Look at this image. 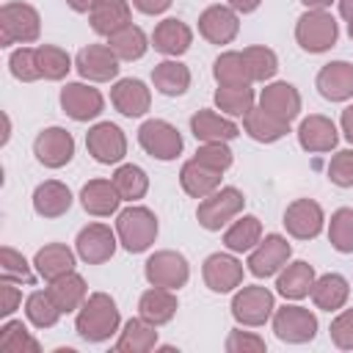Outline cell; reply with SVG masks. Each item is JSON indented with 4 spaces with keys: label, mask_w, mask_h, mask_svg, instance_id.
<instances>
[{
    "label": "cell",
    "mask_w": 353,
    "mask_h": 353,
    "mask_svg": "<svg viewBox=\"0 0 353 353\" xmlns=\"http://www.w3.org/2000/svg\"><path fill=\"white\" fill-rule=\"evenodd\" d=\"M36 66H39V74L44 80H61L69 74L72 58L66 55V50H61L55 44H39L36 47Z\"/></svg>",
    "instance_id": "60d3db41"
},
{
    "label": "cell",
    "mask_w": 353,
    "mask_h": 353,
    "mask_svg": "<svg viewBox=\"0 0 353 353\" xmlns=\"http://www.w3.org/2000/svg\"><path fill=\"white\" fill-rule=\"evenodd\" d=\"M74 66L85 80L105 83V80H113L119 74V55L108 44H88L77 52Z\"/></svg>",
    "instance_id": "5bb4252c"
},
{
    "label": "cell",
    "mask_w": 353,
    "mask_h": 353,
    "mask_svg": "<svg viewBox=\"0 0 353 353\" xmlns=\"http://www.w3.org/2000/svg\"><path fill=\"white\" fill-rule=\"evenodd\" d=\"M226 350L229 353H262L265 350V339L256 336V334H251V331L234 328L226 336Z\"/></svg>",
    "instance_id": "816d5d0a"
},
{
    "label": "cell",
    "mask_w": 353,
    "mask_h": 353,
    "mask_svg": "<svg viewBox=\"0 0 353 353\" xmlns=\"http://www.w3.org/2000/svg\"><path fill=\"white\" fill-rule=\"evenodd\" d=\"M176 309H179L176 295H174L171 290H165V287H152V290H146V292L141 295V301H138L141 317L149 320L152 325L168 323V320L176 314Z\"/></svg>",
    "instance_id": "f546056e"
},
{
    "label": "cell",
    "mask_w": 353,
    "mask_h": 353,
    "mask_svg": "<svg viewBox=\"0 0 353 353\" xmlns=\"http://www.w3.org/2000/svg\"><path fill=\"white\" fill-rule=\"evenodd\" d=\"M0 350L3 353H39V342L22 325V320H8L0 328Z\"/></svg>",
    "instance_id": "b9f144b4"
},
{
    "label": "cell",
    "mask_w": 353,
    "mask_h": 353,
    "mask_svg": "<svg viewBox=\"0 0 353 353\" xmlns=\"http://www.w3.org/2000/svg\"><path fill=\"white\" fill-rule=\"evenodd\" d=\"M110 102L116 105V110H119L121 116L135 119V116H143V113L149 110L152 94H149V88H146L141 80L124 77V80H119V83L110 88Z\"/></svg>",
    "instance_id": "44dd1931"
},
{
    "label": "cell",
    "mask_w": 353,
    "mask_h": 353,
    "mask_svg": "<svg viewBox=\"0 0 353 353\" xmlns=\"http://www.w3.org/2000/svg\"><path fill=\"white\" fill-rule=\"evenodd\" d=\"M69 207H72V190L58 179H47L33 190V210L41 218H61L63 212H69Z\"/></svg>",
    "instance_id": "cb8c5ba5"
},
{
    "label": "cell",
    "mask_w": 353,
    "mask_h": 353,
    "mask_svg": "<svg viewBox=\"0 0 353 353\" xmlns=\"http://www.w3.org/2000/svg\"><path fill=\"white\" fill-rule=\"evenodd\" d=\"M342 132H345V138L353 143V105L342 110Z\"/></svg>",
    "instance_id": "9f6ffc18"
},
{
    "label": "cell",
    "mask_w": 353,
    "mask_h": 353,
    "mask_svg": "<svg viewBox=\"0 0 353 353\" xmlns=\"http://www.w3.org/2000/svg\"><path fill=\"white\" fill-rule=\"evenodd\" d=\"M8 66H11V74L22 83H33L39 80V66H36V47H19L11 52L8 58Z\"/></svg>",
    "instance_id": "681fc988"
},
{
    "label": "cell",
    "mask_w": 353,
    "mask_h": 353,
    "mask_svg": "<svg viewBox=\"0 0 353 353\" xmlns=\"http://www.w3.org/2000/svg\"><path fill=\"white\" fill-rule=\"evenodd\" d=\"M215 105L229 116H245L254 108V91L251 85H234V88L221 85L215 91Z\"/></svg>",
    "instance_id": "ee69618b"
},
{
    "label": "cell",
    "mask_w": 353,
    "mask_h": 353,
    "mask_svg": "<svg viewBox=\"0 0 353 353\" xmlns=\"http://www.w3.org/2000/svg\"><path fill=\"white\" fill-rule=\"evenodd\" d=\"M323 207L312 199H295L284 210V226L298 240H312L323 232Z\"/></svg>",
    "instance_id": "2e32d148"
},
{
    "label": "cell",
    "mask_w": 353,
    "mask_h": 353,
    "mask_svg": "<svg viewBox=\"0 0 353 353\" xmlns=\"http://www.w3.org/2000/svg\"><path fill=\"white\" fill-rule=\"evenodd\" d=\"M312 284H314V268H312L309 262H303V259L287 265V268L279 273V279H276V290H279L284 298H290V301L306 298V295L312 292Z\"/></svg>",
    "instance_id": "4dcf8cb0"
},
{
    "label": "cell",
    "mask_w": 353,
    "mask_h": 353,
    "mask_svg": "<svg viewBox=\"0 0 353 353\" xmlns=\"http://www.w3.org/2000/svg\"><path fill=\"white\" fill-rule=\"evenodd\" d=\"M328 179L339 188H353V149H342L328 163Z\"/></svg>",
    "instance_id": "f907efd6"
},
{
    "label": "cell",
    "mask_w": 353,
    "mask_h": 353,
    "mask_svg": "<svg viewBox=\"0 0 353 353\" xmlns=\"http://www.w3.org/2000/svg\"><path fill=\"white\" fill-rule=\"evenodd\" d=\"M240 30V19L229 6H210L199 17V33L210 44H229Z\"/></svg>",
    "instance_id": "e0dca14e"
},
{
    "label": "cell",
    "mask_w": 353,
    "mask_h": 353,
    "mask_svg": "<svg viewBox=\"0 0 353 353\" xmlns=\"http://www.w3.org/2000/svg\"><path fill=\"white\" fill-rule=\"evenodd\" d=\"M309 295H312V301H314L317 309H323V312H336V309L345 306V301H347V295H350V287H347V279H345V276H339V273H325V276L314 279Z\"/></svg>",
    "instance_id": "83f0119b"
},
{
    "label": "cell",
    "mask_w": 353,
    "mask_h": 353,
    "mask_svg": "<svg viewBox=\"0 0 353 353\" xmlns=\"http://www.w3.org/2000/svg\"><path fill=\"white\" fill-rule=\"evenodd\" d=\"M174 0H132V6L141 11V14H163Z\"/></svg>",
    "instance_id": "11a10c76"
},
{
    "label": "cell",
    "mask_w": 353,
    "mask_h": 353,
    "mask_svg": "<svg viewBox=\"0 0 353 353\" xmlns=\"http://www.w3.org/2000/svg\"><path fill=\"white\" fill-rule=\"evenodd\" d=\"M130 25V6L127 0H97V6L91 8V28L99 36H113L121 28Z\"/></svg>",
    "instance_id": "484cf974"
},
{
    "label": "cell",
    "mask_w": 353,
    "mask_h": 353,
    "mask_svg": "<svg viewBox=\"0 0 353 353\" xmlns=\"http://www.w3.org/2000/svg\"><path fill=\"white\" fill-rule=\"evenodd\" d=\"M259 240H262V223H259L256 215H243V218L234 221V223L226 229V234H223V245H226L229 251H237V254L256 248Z\"/></svg>",
    "instance_id": "74e56055"
},
{
    "label": "cell",
    "mask_w": 353,
    "mask_h": 353,
    "mask_svg": "<svg viewBox=\"0 0 353 353\" xmlns=\"http://www.w3.org/2000/svg\"><path fill=\"white\" fill-rule=\"evenodd\" d=\"M273 331L281 342L303 345L312 342L317 334V317L303 306H281L273 314Z\"/></svg>",
    "instance_id": "9c48e42d"
},
{
    "label": "cell",
    "mask_w": 353,
    "mask_h": 353,
    "mask_svg": "<svg viewBox=\"0 0 353 353\" xmlns=\"http://www.w3.org/2000/svg\"><path fill=\"white\" fill-rule=\"evenodd\" d=\"M234 11H243V14H248V11H256V6L262 3V0H226Z\"/></svg>",
    "instance_id": "6f0895ef"
},
{
    "label": "cell",
    "mask_w": 353,
    "mask_h": 353,
    "mask_svg": "<svg viewBox=\"0 0 353 353\" xmlns=\"http://www.w3.org/2000/svg\"><path fill=\"white\" fill-rule=\"evenodd\" d=\"M108 47L119 55V61H138L143 58L149 44H146V33L138 25H127L108 39Z\"/></svg>",
    "instance_id": "ab89813d"
},
{
    "label": "cell",
    "mask_w": 353,
    "mask_h": 353,
    "mask_svg": "<svg viewBox=\"0 0 353 353\" xmlns=\"http://www.w3.org/2000/svg\"><path fill=\"white\" fill-rule=\"evenodd\" d=\"M193 160H199L201 165L223 174L232 165V149L226 146V141H210V143H201L199 146V152H196Z\"/></svg>",
    "instance_id": "c3c4849f"
},
{
    "label": "cell",
    "mask_w": 353,
    "mask_h": 353,
    "mask_svg": "<svg viewBox=\"0 0 353 353\" xmlns=\"http://www.w3.org/2000/svg\"><path fill=\"white\" fill-rule=\"evenodd\" d=\"M317 91L328 102H345L353 97V63L331 61L317 72Z\"/></svg>",
    "instance_id": "d6986e66"
},
{
    "label": "cell",
    "mask_w": 353,
    "mask_h": 353,
    "mask_svg": "<svg viewBox=\"0 0 353 353\" xmlns=\"http://www.w3.org/2000/svg\"><path fill=\"white\" fill-rule=\"evenodd\" d=\"M331 339L339 350H353V309H345L331 323Z\"/></svg>",
    "instance_id": "f5cc1de1"
},
{
    "label": "cell",
    "mask_w": 353,
    "mask_h": 353,
    "mask_svg": "<svg viewBox=\"0 0 353 353\" xmlns=\"http://www.w3.org/2000/svg\"><path fill=\"white\" fill-rule=\"evenodd\" d=\"M80 201H83V210H85L88 215H99V218H102V215H110V212L119 210L121 196H119L113 179H110V182H108V179H91V182L83 185Z\"/></svg>",
    "instance_id": "d4e9b609"
},
{
    "label": "cell",
    "mask_w": 353,
    "mask_h": 353,
    "mask_svg": "<svg viewBox=\"0 0 353 353\" xmlns=\"http://www.w3.org/2000/svg\"><path fill=\"white\" fill-rule=\"evenodd\" d=\"M243 193L237 188H221L215 193H210L207 199H201L196 218L207 232H218L221 226H226L232 218H237L243 212Z\"/></svg>",
    "instance_id": "5b68a950"
},
{
    "label": "cell",
    "mask_w": 353,
    "mask_h": 353,
    "mask_svg": "<svg viewBox=\"0 0 353 353\" xmlns=\"http://www.w3.org/2000/svg\"><path fill=\"white\" fill-rule=\"evenodd\" d=\"M85 146H88V154L102 163V165H110V163H119L124 160L127 154V138L124 132L110 124V121H99L94 124L88 132H85Z\"/></svg>",
    "instance_id": "30bf717a"
},
{
    "label": "cell",
    "mask_w": 353,
    "mask_h": 353,
    "mask_svg": "<svg viewBox=\"0 0 353 353\" xmlns=\"http://www.w3.org/2000/svg\"><path fill=\"white\" fill-rule=\"evenodd\" d=\"M190 41H193V30L182 19H176V17H168V19L157 22V28L152 33L154 50L163 52V55H168V58H176V55L188 52Z\"/></svg>",
    "instance_id": "7402d4cb"
},
{
    "label": "cell",
    "mask_w": 353,
    "mask_h": 353,
    "mask_svg": "<svg viewBox=\"0 0 353 353\" xmlns=\"http://www.w3.org/2000/svg\"><path fill=\"white\" fill-rule=\"evenodd\" d=\"M204 284L212 292H232L243 281V265L232 254H210L204 259Z\"/></svg>",
    "instance_id": "ac0fdd59"
},
{
    "label": "cell",
    "mask_w": 353,
    "mask_h": 353,
    "mask_svg": "<svg viewBox=\"0 0 353 353\" xmlns=\"http://www.w3.org/2000/svg\"><path fill=\"white\" fill-rule=\"evenodd\" d=\"M113 185H116L121 201H138V199H143L146 190H149V176H146V171H143L141 165L127 163V165H119V168H116Z\"/></svg>",
    "instance_id": "f35d334b"
},
{
    "label": "cell",
    "mask_w": 353,
    "mask_h": 353,
    "mask_svg": "<svg viewBox=\"0 0 353 353\" xmlns=\"http://www.w3.org/2000/svg\"><path fill=\"white\" fill-rule=\"evenodd\" d=\"M190 132L196 135V141L210 143V141H232L237 138V124L212 113V110H196L190 116Z\"/></svg>",
    "instance_id": "4316f807"
},
{
    "label": "cell",
    "mask_w": 353,
    "mask_h": 353,
    "mask_svg": "<svg viewBox=\"0 0 353 353\" xmlns=\"http://www.w3.org/2000/svg\"><path fill=\"white\" fill-rule=\"evenodd\" d=\"M74 248H77V256L88 265H102L113 256L116 251V234L110 232V226L105 223H88L77 232V240H74Z\"/></svg>",
    "instance_id": "4fadbf2b"
},
{
    "label": "cell",
    "mask_w": 353,
    "mask_h": 353,
    "mask_svg": "<svg viewBox=\"0 0 353 353\" xmlns=\"http://www.w3.org/2000/svg\"><path fill=\"white\" fill-rule=\"evenodd\" d=\"M152 83L165 97H179L190 85V69L179 61H163L152 69Z\"/></svg>",
    "instance_id": "d590c367"
},
{
    "label": "cell",
    "mask_w": 353,
    "mask_h": 353,
    "mask_svg": "<svg viewBox=\"0 0 353 353\" xmlns=\"http://www.w3.org/2000/svg\"><path fill=\"white\" fill-rule=\"evenodd\" d=\"M25 314L36 328H52L63 312L55 306L50 292H30L25 301Z\"/></svg>",
    "instance_id": "7bdbcfd3"
},
{
    "label": "cell",
    "mask_w": 353,
    "mask_h": 353,
    "mask_svg": "<svg viewBox=\"0 0 353 353\" xmlns=\"http://www.w3.org/2000/svg\"><path fill=\"white\" fill-rule=\"evenodd\" d=\"M33 265H36L41 279L52 281V279H58V276H63V273H69L74 268V254L63 243H47L44 248L36 251Z\"/></svg>",
    "instance_id": "836d02e7"
},
{
    "label": "cell",
    "mask_w": 353,
    "mask_h": 353,
    "mask_svg": "<svg viewBox=\"0 0 353 353\" xmlns=\"http://www.w3.org/2000/svg\"><path fill=\"white\" fill-rule=\"evenodd\" d=\"M243 58L248 63L251 77L254 80H262V83L270 80L276 74V69H279V58H276V52L270 47H245L243 50Z\"/></svg>",
    "instance_id": "bcb514c9"
},
{
    "label": "cell",
    "mask_w": 353,
    "mask_h": 353,
    "mask_svg": "<svg viewBox=\"0 0 353 353\" xmlns=\"http://www.w3.org/2000/svg\"><path fill=\"white\" fill-rule=\"evenodd\" d=\"M292 254V245L281 237V234H268L265 240L256 243V248H251V256H248V270L256 276V279H268L273 273H279L287 259Z\"/></svg>",
    "instance_id": "7c38bea8"
},
{
    "label": "cell",
    "mask_w": 353,
    "mask_h": 353,
    "mask_svg": "<svg viewBox=\"0 0 353 353\" xmlns=\"http://www.w3.org/2000/svg\"><path fill=\"white\" fill-rule=\"evenodd\" d=\"M243 127L259 143H273V141H279V138H284L290 132V124L276 119V116H270L265 108H251L243 116Z\"/></svg>",
    "instance_id": "d6a6232c"
},
{
    "label": "cell",
    "mask_w": 353,
    "mask_h": 353,
    "mask_svg": "<svg viewBox=\"0 0 353 353\" xmlns=\"http://www.w3.org/2000/svg\"><path fill=\"white\" fill-rule=\"evenodd\" d=\"M19 303H22V292L14 287V281L3 279V281H0V317L14 314Z\"/></svg>",
    "instance_id": "db71d44e"
},
{
    "label": "cell",
    "mask_w": 353,
    "mask_h": 353,
    "mask_svg": "<svg viewBox=\"0 0 353 353\" xmlns=\"http://www.w3.org/2000/svg\"><path fill=\"white\" fill-rule=\"evenodd\" d=\"M276 303H273V292L268 287H259V284H251V287H243L234 298H232V314L237 323L243 325H265L273 314Z\"/></svg>",
    "instance_id": "ba28073f"
},
{
    "label": "cell",
    "mask_w": 353,
    "mask_h": 353,
    "mask_svg": "<svg viewBox=\"0 0 353 353\" xmlns=\"http://www.w3.org/2000/svg\"><path fill=\"white\" fill-rule=\"evenodd\" d=\"M306 8H325V6H331L334 0H301Z\"/></svg>",
    "instance_id": "94428289"
},
{
    "label": "cell",
    "mask_w": 353,
    "mask_h": 353,
    "mask_svg": "<svg viewBox=\"0 0 353 353\" xmlns=\"http://www.w3.org/2000/svg\"><path fill=\"white\" fill-rule=\"evenodd\" d=\"M74 328L80 334V339L85 342H105L119 331V309L116 301L105 292H94L83 301Z\"/></svg>",
    "instance_id": "6da1fadb"
},
{
    "label": "cell",
    "mask_w": 353,
    "mask_h": 353,
    "mask_svg": "<svg viewBox=\"0 0 353 353\" xmlns=\"http://www.w3.org/2000/svg\"><path fill=\"white\" fill-rule=\"evenodd\" d=\"M328 240L339 254H353V210L350 207H342L331 215Z\"/></svg>",
    "instance_id": "f6af8a7d"
},
{
    "label": "cell",
    "mask_w": 353,
    "mask_h": 353,
    "mask_svg": "<svg viewBox=\"0 0 353 353\" xmlns=\"http://www.w3.org/2000/svg\"><path fill=\"white\" fill-rule=\"evenodd\" d=\"M212 74H215L218 85H229V88H234V85H251L254 83L243 52H221L215 58Z\"/></svg>",
    "instance_id": "8d00e7d4"
},
{
    "label": "cell",
    "mask_w": 353,
    "mask_h": 353,
    "mask_svg": "<svg viewBox=\"0 0 353 353\" xmlns=\"http://www.w3.org/2000/svg\"><path fill=\"white\" fill-rule=\"evenodd\" d=\"M336 141H339V135H336L334 121L320 113L306 116L298 127V143L306 152H331L336 146Z\"/></svg>",
    "instance_id": "603a6c76"
},
{
    "label": "cell",
    "mask_w": 353,
    "mask_h": 353,
    "mask_svg": "<svg viewBox=\"0 0 353 353\" xmlns=\"http://www.w3.org/2000/svg\"><path fill=\"white\" fill-rule=\"evenodd\" d=\"M138 143L154 160H174L182 152V135H179V130L174 124L163 121V119L143 121L138 127Z\"/></svg>",
    "instance_id": "8992f818"
},
{
    "label": "cell",
    "mask_w": 353,
    "mask_h": 353,
    "mask_svg": "<svg viewBox=\"0 0 353 353\" xmlns=\"http://www.w3.org/2000/svg\"><path fill=\"white\" fill-rule=\"evenodd\" d=\"M143 273H146V281L152 287L179 290V287H185V281L190 276V268H188V259L179 251H154L146 259Z\"/></svg>",
    "instance_id": "52a82bcc"
},
{
    "label": "cell",
    "mask_w": 353,
    "mask_h": 353,
    "mask_svg": "<svg viewBox=\"0 0 353 353\" xmlns=\"http://www.w3.org/2000/svg\"><path fill=\"white\" fill-rule=\"evenodd\" d=\"M179 182H182V190L193 199H207L210 193L218 190L221 185V171H212L207 165H201L199 160H188L182 168H179Z\"/></svg>",
    "instance_id": "f1b7e54d"
},
{
    "label": "cell",
    "mask_w": 353,
    "mask_h": 353,
    "mask_svg": "<svg viewBox=\"0 0 353 353\" xmlns=\"http://www.w3.org/2000/svg\"><path fill=\"white\" fill-rule=\"evenodd\" d=\"M66 3H69V8L77 11V14H91V8L97 6V0H66Z\"/></svg>",
    "instance_id": "680465c9"
},
{
    "label": "cell",
    "mask_w": 353,
    "mask_h": 353,
    "mask_svg": "<svg viewBox=\"0 0 353 353\" xmlns=\"http://www.w3.org/2000/svg\"><path fill=\"white\" fill-rule=\"evenodd\" d=\"M85 290H88V287H85L83 276H77L74 270H69V273L52 279L50 287H47L50 298L55 301V306H58L61 312H74V309H80L83 301H85Z\"/></svg>",
    "instance_id": "1f68e13d"
},
{
    "label": "cell",
    "mask_w": 353,
    "mask_h": 353,
    "mask_svg": "<svg viewBox=\"0 0 353 353\" xmlns=\"http://www.w3.org/2000/svg\"><path fill=\"white\" fill-rule=\"evenodd\" d=\"M33 154L47 168H61L74 154V138L63 127H47L33 141Z\"/></svg>",
    "instance_id": "8fae6325"
},
{
    "label": "cell",
    "mask_w": 353,
    "mask_h": 353,
    "mask_svg": "<svg viewBox=\"0 0 353 353\" xmlns=\"http://www.w3.org/2000/svg\"><path fill=\"white\" fill-rule=\"evenodd\" d=\"M259 108H265L270 116L290 124L301 113V94L290 83H270L259 94Z\"/></svg>",
    "instance_id": "ffe728a7"
},
{
    "label": "cell",
    "mask_w": 353,
    "mask_h": 353,
    "mask_svg": "<svg viewBox=\"0 0 353 353\" xmlns=\"http://www.w3.org/2000/svg\"><path fill=\"white\" fill-rule=\"evenodd\" d=\"M102 94L85 83H66L61 88V108L69 119L74 121H88V119H97L102 113Z\"/></svg>",
    "instance_id": "9a60e30c"
},
{
    "label": "cell",
    "mask_w": 353,
    "mask_h": 353,
    "mask_svg": "<svg viewBox=\"0 0 353 353\" xmlns=\"http://www.w3.org/2000/svg\"><path fill=\"white\" fill-rule=\"evenodd\" d=\"M157 345V331L149 320L143 317H132L127 320L121 336L116 339V350L119 353H146Z\"/></svg>",
    "instance_id": "e575fe53"
},
{
    "label": "cell",
    "mask_w": 353,
    "mask_h": 353,
    "mask_svg": "<svg viewBox=\"0 0 353 353\" xmlns=\"http://www.w3.org/2000/svg\"><path fill=\"white\" fill-rule=\"evenodd\" d=\"M0 273L8 281H22V284H33L36 276L30 273V265L25 262V256L19 251H14L11 245L0 248Z\"/></svg>",
    "instance_id": "7dc6e473"
},
{
    "label": "cell",
    "mask_w": 353,
    "mask_h": 353,
    "mask_svg": "<svg viewBox=\"0 0 353 353\" xmlns=\"http://www.w3.org/2000/svg\"><path fill=\"white\" fill-rule=\"evenodd\" d=\"M347 33H350V39H353V22H347Z\"/></svg>",
    "instance_id": "6125c7cd"
},
{
    "label": "cell",
    "mask_w": 353,
    "mask_h": 353,
    "mask_svg": "<svg viewBox=\"0 0 353 353\" xmlns=\"http://www.w3.org/2000/svg\"><path fill=\"white\" fill-rule=\"evenodd\" d=\"M339 14H342L347 22H353V0H339Z\"/></svg>",
    "instance_id": "91938a15"
},
{
    "label": "cell",
    "mask_w": 353,
    "mask_h": 353,
    "mask_svg": "<svg viewBox=\"0 0 353 353\" xmlns=\"http://www.w3.org/2000/svg\"><path fill=\"white\" fill-rule=\"evenodd\" d=\"M339 28L325 8H309L295 22V39L306 52H325L336 44Z\"/></svg>",
    "instance_id": "277c9868"
},
{
    "label": "cell",
    "mask_w": 353,
    "mask_h": 353,
    "mask_svg": "<svg viewBox=\"0 0 353 353\" xmlns=\"http://www.w3.org/2000/svg\"><path fill=\"white\" fill-rule=\"evenodd\" d=\"M116 234L130 254L146 251L157 237V218L146 207H127L116 218Z\"/></svg>",
    "instance_id": "7a4b0ae2"
},
{
    "label": "cell",
    "mask_w": 353,
    "mask_h": 353,
    "mask_svg": "<svg viewBox=\"0 0 353 353\" xmlns=\"http://www.w3.org/2000/svg\"><path fill=\"white\" fill-rule=\"evenodd\" d=\"M41 19L39 11L28 3H6L0 8V44H30L39 39Z\"/></svg>",
    "instance_id": "3957f363"
}]
</instances>
